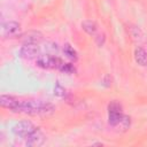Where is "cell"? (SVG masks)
<instances>
[{"label":"cell","instance_id":"1","mask_svg":"<svg viewBox=\"0 0 147 147\" xmlns=\"http://www.w3.org/2000/svg\"><path fill=\"white\" fill-rule=\"evenodd\" d=\"M55 110V107L45 101L40 100H26L21 101L17 113H25L30 115H44V114H51Z\"/></svg>","mask_w":147,"mask_h":147},{"label":"cell","instance_id":"2","mask_svg":"<svg viewBox=\"0 0 147 147\" xmlns=\"http://www.w3.org/2000/svg\"><path fill=\"white\" fill-rule=\"evenodd\" d=\"M37 129L38 127H36L31 122H29V121H22V122H18L17 124L14 125L13 132H14L15 136H17L20 138H23V139H26Z\"/></svg>","mask_w":147,"mask_h":147},{"label":"cell","instance_id":"3","mask_svg":"<svg viewBox=\"0 0 147 147\" xmlns=\"http://www.w3.org/2000/svg\"><path fill=\"white\" fill-rule=\"evenodd\" d=\"M37 65L42 69H60L61 64L63 63L59 57L53 55H40L37 59Z\"/></svg>","mask_w":147,"mask_h":147},{"label":"cell","instance_id":"4","mask_svg":"<svg viewBox=\"0 0 147 147\" xmlns=\"http://www.w3.org/2000/svg\"><path fill=\"white\" fill-rule=\"evenodd\" d=\"M45 141V136L42 134V132L37 129L32 134H30L26 139H25V145L29 147H34V146H40L42 145Z\"/></svg>","mask_w":147,"mask_h":147},{"label":"cell","instance_id":"5","mask_svg":"<svg viewBox=\"0 0 147 147\" xmlns=\"http://www.w3.org/2000/svg\"><path fill=\"white\" fill-rule=\"evenodd\" d=\"M39 52L38 44H24L20 49V55L24 59H32L37 56Z\"/></svg>","mask_w":147,"mask_h":147},{"label":"cell","instance_id":"6","mask_svg":"<svg viewBox=\"0 0 147 147\" xmlns=\"http://www.w3.org/2000/svg\"><path fill=\"white\" fill-rule=\"evenodd\" d=\"M20 100H17L16 98H14V96H11V95H6V94H3V95H1V98H0V103H1V106L2 107H5V108H7V109H10V110H13V111H17V109H18V106H20Z\"/></svg>","mask_w":147,"mask_h":147},{"label":"cell","instance_id":"7","mask_svg":"<svg viewBox=\"0 0 147 147\" xmlns=\"http://www.w3.org/2000/svg\"><path fill=\"white\" fill-rule=\"evenodd\" d=\"M2 31H3L5 36L14 37V36H16L20 32V24L17 22L9 21V22L2 24Z\"/></svg>","mask_w":147,"mask_h":147},{"label":"cell","instance_id":"8","mask_svg":"<svg viewBox=\"0 0 147 147\" xmlns=\"http://www.w3.org/2000/svg\"><path fill=\"white\" fill-rule=\"evenodd\" d=\"M123 117L124 115L122 114V111H108V123L113 126L121 124Z\"/></svg>","mask_w":147,"mask_h":147},{"label":"cell","instance_id":"9","mask_svg":"<svg viewBox=\"0 0 147 147\" xmlns=\"http://www.w3.org/2000/svg\"><path fill=\"white\" fill-rule=\"evenodd\" d=\"M134 60L138 64L140 65H146L147 64V53L144 48L138 47L134 51Z\"/></svg>","mask_w":147,"mask_h":147},{"label":"cell","instance_id":"10","mask_svg":"<svg viewBox=\"0 0 147 147\" xmlns=\"http://www.w3.org/2000/svg\"><path fill=\"white\" fill-rule=\"evenodd\" d=\"M82 28L88 34H94L95 31H96V29H98L96 28V24L94 22H92V21H84L82 23Z\"/></svg>","mask_w":147,"mask_h":147},{"label":"cell","instance_id":"11","mask_svg":"<svg viewBox=\"0 0 147 147\" xmlns=\"http://www.w3.org/2000/svg\"><path fill=\"white\" fill-rule=\"evenodd\" d=\"M63 52H64V54H65L69 59H71V60H74V61H76V60L78 59V55H77L76 49H75L71 45H69V44H65V45L63 46Z\"/></svg>","mask_w":147,"mask_h":147},{"label":"cell","instance_id":"12","mask_svg":"<svg viewBox=\"0 0 147 147\" xmlns=\"http://www.w3.org/2000/svg\"><path fill=\"white\" fill-rule=\"evenodd\" d=\"M41 40V34L39 32H30L25 37V44H38Z\"/></svg>","mask_w":147,"mask_h":147},{"label":"cell","instance_id":"13","mask_svg":"<svg viewBox=\"0 0 147 147\" xmlns=\"http://www.w3.org/2000/svg\"><path fill=\"white\" fill-rule=\"evenodd\" d=\"M60 70H61L62 72L67 74V75H72V74L76 72L75 65L71 64V63H62L61 67H60Z\"/></svg>","mask_w":147,"mask_h":147},{"label":"cell","instance_id":"14","mask_svg":"<svg viewBox=\"0 0 147 147\" xmlns=\"http://www.w3.org/2000/svg\"><path fill=\"white\" fill-rule=\"evenodd\" d=\"M54 94H55L56 96H60V98H63V96H65V94H67L65 88H64L59 82H56V84H55V86H54Z\"/></svg>","mask_w":147,"mask_h":147},{"label":"cell","instance_id":"15","mask_svg":"<svg viewBox=\"0 0 147 147\" xmlns=\"http://www.w3.org/2000/svg\"><path fill=\"white\" fill-rule=\"evenodd\" d=\"M108 111H122V106L118 102H110L108 105Z\"/></svg>","mask_w":147,"mask_h":147},{"label":"cell","instance_id":"16","mask_svg":"<svg viewBox=\"0 0 147 147\" xmlns=\"http://www.w3.org/2000/svg\"><path fill=\"white\" fill-rule=\"evenodd\" d=\"M103 42H105V36H103V34H102V36H98V38H96V44H98L99 46H102Z\"/></svg>","mask_w":147,"mask_h":147},{"label":"cell","instance_id":"17","mask_svg":"<svg viewBox=\"0 0 147 147\" xmlns=\"http://www.w3.org/2000/svg\"><path fill=\"white\" fill-rule=\"evenodd\" d=\"M102 82H103V85H105V86H110V84H111V83H110V82H111V78H110L109 76H105V78H103Z\"/></svg>","mask_w":147,"mask_h":147}]
</instances>
